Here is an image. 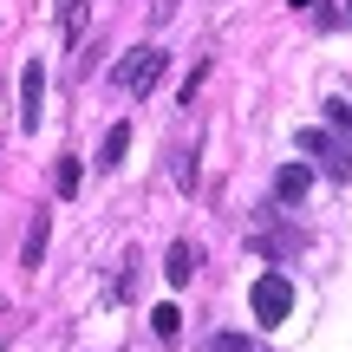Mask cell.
Wrapping results in <instances>:
<instances>
[{"mask_svg":"<svg viewBox=\"0 0 352 352\" xmlns=\"http://www.w3.org/2000/svg\"><path fill=\"white\" fill-rule=\"evenodd\" d=\"M248 307H254V320L274 333L280 320L294 314V287H287V274H261V280H254V294H248Z\"/></svg>","mask_w":352,"mask_h":352,"instance_id":"6da1fadb","label":"cell"},{"mask_svg":"<svg viewBox=\"0 0 352 352\" xmlns=\"http://www.w3.org/2000/svg\"><path fill=\"white\" fill-rule=\"evenodd\" d=\"M164 65H170V52H157V46H138V52H124V65H118V85L124 91H151L157 78H164Z\"/></svg>","mask_w":352,"mask_h":352,"instance_id":"7a4b0ae2","label":"cell"},{"mask_svg":"<svg viewBox=\"0 0 352 352\" xmlns=\"http://www.w3.org/2000/svg\"><path fill=\"white\" fill-rule=\"evenodd\" d=\"M39 118H46V65L26 59V65H20V124L39 131Z\"/></svg>","mask_w":352,"mask_h":352,"instance_id":"3957f363","label":"cell"},{"mask_svg":"<svg viewBox=\"0 0 352 352\" xmlns=\"http://www.w3.org/2000/svg\"><path fill=\"white\" fill-rule=\"evenodd\" d=\"M300 151H307V157H320V164L333 170V183H346V176H352V151H340L327 131H314V124H307V131H300Z\"/></svg>","mask_w":352,"mask_h":352,"instance_id":"277c9868","label":"cell"},{"mask_svg":"<svg viewBox=\"0 0 352 352\" xmlns=\"http://www.w3.org/2000/svg\"><path fill=\"white\" fill-rule=\"evenodd\" d=\"M307 189H314V170L307 164H280L274 170V202H300Z\"/></svg>","mask_w":352,"mask_h":352,"instance_id":"5b68a950","label":"cell"},{"mask_svg":"<svg viewBox=\"0 0 352 352\" xmlns=\"http://www.w3.org/2000/svg\"><path fill=\"white\" fill-rule=\"evenodd\" d=\"M164 274H170V287H183V280L196 274V248H189V241H170L164 248Z\"/></svg>","mask_w":352,"mask_h":352,"instance_id":"8992f818","label":"cell"},{"mask_svg":"<svg viewBox=\"0 0 352 352\" xmlns=\"http://www.w3.org/2000/svg\"><path fill=\"white\" fill-rule=\"evenodd\" d=\"M46 235H52V215H33V228H26V254H20V267H39V261H46Z\"/></svg>","mask_w":352,"mask_h":352,"instance_id":"52a82bcc","label":"cell"},{"mask_svg":"<svg viewBox=\"0 0 352 352\" xmlns=\"http://www.w3.org/2000/svg\"><path fill=\"white\" fill-rule=\"evenodd\" d=\"M124 151H131V124H111V131H104V144H98V164L118 170V164H124Z\"/></svg>","mask_w":352,"mask_h":352,"instance_id":"ba28073f","label":"cell"},{"mask_svg":"<svg viewBox=\"0 0 352 352\" xmlns=\"http://www.w3.org/2000/svg\"><path fill=\"white\" fill-rule=\"evenodd\" d=\"M59 33H65V46L85 33V0H59Z\"/></svg>","mask_w":352,"mask_h":352,"instance_id":"9c48e42d","label":"cell"},{"mask_svg":"<svg viewBox=\"0 0 352 352\" xmlns=\"http://www.w3.org/2000/svg\"><path fill=\"white\" fill-rule=\"evenodd\" d=\"M151 333H157V340H176V333H183V314H176V307H157V314H151Z\"/></svg>","mask_w":352,"mask_h":352,"instance_id":"30bf717a","label":"cell"},{"mask_svg":"<svg viewBox=\"0 0 352 352\" xmlns=\"http://www.w3.org/2000/svg\"><path fill=\"white\" fill-rule=\"evenodd\" d=\"M52 189H59V196H78V157H65V164H59V176H52Z\"/></svg>","mask_w":352,"mask_h":352,"instance_id":"8fae6325","label":"cell"},{"mask_svg":"<svg viewBox=\"0 0 352 352\" xmlns=\"http://www.w3.org/2000/svg\"><path fill=\"white\" fill-rule=\"evenodd\" d=\"M209 352H248V340H241V333H215Z\"/></svg>","mask_w":352,"mask_h":352,"instance_id":"7c38bea8","label":"cell"},{"mask_svg":"<svg viewBox=\"0 0 352 352\" xmlns=\"http://www.w3.org/2000/svg\"><path fill=\"white\" fill-rule=\"evenodd\" d=\"M287 7H300V13H314V20H333V13H327V0H287Z\"/></svg>","mask_w":352,"mask_h":352,"instance_id":"4fadbf2b","label":"cell"},{"mask_svg":"<svg viewBox=\"0 0 352 352\" xmlns=\"http://www.w3.org/2000/svg\"><path fill=\"white\" fill-rule=\"evenodd\" d=\"M327 118H333V124H340V131H352V111H346V104H340V98H333V104H327Z\"/></svg>","mask_w":352,"mask_h":352,"instance_id":"5bb4252c","label":"cell"}]
</instances>
